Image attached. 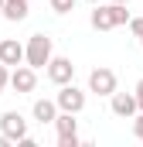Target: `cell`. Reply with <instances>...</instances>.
I'll use <instances>...</instances> for the list:
<instances>
[{
	"label": "cell",
	"instance_id": "8992f818",
	"mask_svg": "<svg viewBox=\"0 0 143 147\" xmlns=\"http://www.w3.org/2000/svg\"><path fill=\"white\" fill-rule=\"evenodd\" d=\"M0 134H7L14 144H21V140L27 137V120H24L17 110H7L3 116H0Z\"/></svg>",
	"mask_w": 143,
	"mask_h": 147
},
{
	"label": "cell",
	"instance_id": "5b68a950",
	"mask_svg": "<svg viewBox=\"0 0 143 147\" xmlns=\"http://www.w3.org/2000/svg\"><path fill=\"white\" fill-rule=\"evenodd\" d=\"M89 92H96V96H112V92H116V72L106 69V65L92 69V72H89Z\"/></svg>",
	"mask_w": 143,
	"mask_h": 147
},
{
	"label": "cell",
	"instance_id": "44dd1931",
	"mask_svg": "<svg viewBox=\"0 0 143 147\" xmlns=\"http://www.w3.org/2000/svg\"><path fill=\"white\" fill-rule=\"evenodd\" d=\"M140 45H143V38H140Z\"/></svg>",
	"mask_w": 143,
	"mask_h": 147
},
{
	"label": "cell",
	"instance_id": "9c48e42d",
	"mask_svg": "<svg viewBox=\"0 0 143 147\" xmlns=\"http://www.w3.org/2000/svg\"><path fill=\"white\" fill-rule=\"evenodd\" d=\"M109 106H112L116 116H123V120H133V116L140 113L136 92H112V96H109Z\"/></svg>",
	"mask_w": 143,
	"mask_h": 147
},
{
	"label": "cell",
	"instance_id": "7a4b0ae2",
	"mask_svg": "<svg viewBox=\"0 0 143 147\" xmlns=\"http://www.w3.org/2000/svg\"><path fill=\"white\" fill-rule=\"evenodd\" d=\"M24 48H27V58H24V62H27L31 69H48V62L55 58V45H51L48 34H31Z\"/></svg>",
	"mask_w": 143,
	"mask_h": 147
},
{
	"label": "cell",
	"instance_id": "e0dca14e",
	"mask_svg": "<svg viewBox=\"0 0 143 147\" xmlns=\"http://www.w3.org/2000/svg\"><path fill=\"white\" fill-rule=\"evenodd\" d=\"M133 92H136V103H140V110H143V79L136 82V89H133Z\"/></svg>",
	"mask_w": 143,
	"mask_h": 147
},
{
	"label": "cell",
	"instance_id": "ba28073f",
	"mask_svg": "<svg viewBox=\"0 0 143 147\" xmlns=\"http://www.w3.org/2000/svg\"><path fill=\"white\" fill-rule=\"evenodd\" d=\"M34 86H37V69H31L27 62L10 69V89L14 92H34Z\"/></svg>",
	"mask_w": 143,
	"mask_h": 147
},
{
	"label": "cell",
	"instance_id": "277c9868",
	"mask_svg": "<svg viewBox=\"0 0 143 147\" xmlns=\"http://www.w3.org/2000/svg\"><path fill=\"white\" fill-rule=\"evenodd\" d=\"M55 103H58V110H65V113H82V110H85V92H82L75 82H68V86H58Z\"/></svg>",
	"mask_w": 143,
	"mask_h": 147
},
{
	"label": "cell",
	"instance_id": "7c38bea8",
	"mask_svg": "<svg viewBox=\"0 0 143 147\" xmlns=\"http://www.w3.org/2000/svg\"><path fill=\"white\" fill-rule=\"evenodd\" d=\"M3 17H7L10 24H21V21L27 17V0H7V3H3Z\"/></svg>",
	"mask_w": 143,
	"mask_h": 147
},
{
	"label": "cell",
	"instance_id": "d6986e66",
	"mask_svg": "<svg viewBox=\"0 0 143 147\" xmlns=\"http://www.w3.org/2000/svg\"><path fill=\"white\" fill-rule=\"evenodd\" d=\"M89 3H92V7H96V3H102V0H89Z\"/></svg>",
	"mask_w": 143,
	"mask_h": 147
},
{
	"label": "cell",
	"instance_id": "5bb4252c",
	"mask_svg": "<svg viewBox=\"0 0 143 147\" xmlns=\"http://www.w3.org/2000/svg\"><path fill=\"white\" fill-rule=\"evenodd\" d=\"M10 86V65H3L0 62V96H3V89Z\"/></svg>",
	"mask_w": 143,
	"mask_h": 147
},
{
	"label": "cell",
	"instance_id": "6da1fadb",
	"mask_svg": "<svg viewBox=\"0 0 143 147\" xmlns=\"http://www.w3.org/2000/svg\"><path fill=\"white\" fill-rule=\"evenodd\" d=\"M89 21H92L96 31H112V28L130 24V10H126V3H96Z\"/></svg>",
	"mask_w": 143,
	"mask_h": 147
},
{
	"label": "cell",
	"instance_id": "52a82bcc",
	"mask_svg": "<svg viewBox=\"0 0 143 147\" xmlns=\"http://www.w3.org/2000/svg\"><path fill=\"white\" fill-rule=\"evenodd\" d=\"M48 79H51L55 86H68V82H75V65H72V58L55 55V58L48 62Z\"/></svg>",
	"mask_w": 143,
	"mask_h": 147
},
{
	"label": "cell",
	"instance_id": "3957f363",
	"mask_svg": "<svg viewBox=\"0 0 143 147\" xmlns=\"http://www.w3.org/2000/svg\"><path fill=\"white\" fill-rule=\"evenodd\" d=\"M78 113H58L55 120V130H58V147H78Z\"/></svg>",
	"mask_w": 143,
	"mask_h": 147
},
{
	"label": "cell",
	"instance_id": "30bf717a",
	"mask_svg": "<svg viewBox=\"0 0 143 147\" xmlns=\"http://www.w3.org/2000/svg\"><path fill=\"white\" fill-rule=\"evenodd\" d=\"M24 58H27V48H24L17 38H3V41H0V62H3V65L17 69V65H24Z\"/></svg>",
	"mask_w": 143,
	"mask_h": 147
},
{
	"label": "cell",
	"instance_id": "9a60e30c",
	"mask_svg": "<svg viewBox=\"0 0 143 147\" xmlns=\"http://www.w3.org/2000/svg\"><path fill=\"white\" fill-rule=\"evenodd\" d=\"M133 137H136V140H143V110L133 116Z\"/></svg>",
	"mask_w": 143,
	"mask_h": 147
},
{
	"label": "cell",
	"instance_id": "2e32d148",
	"mask_svg": "<svg viewBox=\"0 0 143 147\" xmlns=\"http://www.w3.org/2000/svg\"><path fill=\"white\" fill-rule=\"evenodd\" d=\"M130 31L136 38H143V17H130Z\"/></svg>",
	"mask_w": 143,
	"mask_h": 147
},
{
	"label": "cell",
	"instance_id": "8fae6325",
	"mask_svg": "<svg viewBox=\"0 0 143 147\" xmlns=\"http://www.w3.org/2000/svg\"><path fill=\"white\" fill-rule=\"evenodd\" d=\"M58 113H61V110H58L55 99H34V106H31V116H34L41 127H44V123H55Z\"/></svg>",
	"mask_w": 143,
	"mask_h": 147
},
{
	"label": "cell",
	"instance_id": "ac0fdd59",
	"mask_svg": "<svg viewBox=\"0 0 143 147\" xmlns=\"http://www.w3.org/2000/svg\"><path fill=\"white\" fill-rule=\"evenodd\" d=\"M109 3H130V0H109Z\"/></svg>",
	"mask_w": 143,
	"mask_h": 147
},
{
	"label": "cell",
	"instance_id": "4fadbf2b",
	"mask_svg": "<svg viewBox=\"0 0 143 147\" xmlns=\"http://www.w3.org/2000/svg\"><path fill=\"white\" fill-rule=\"evenodd\" d=\"M48 3H51L55 14H72L75 10V0H48Z\"/></svg>",
	"mask_w": 143,
	"mask_h": 147
},
{
	"label": "cell",
	"instance_id": "ffe728a7",
	"mask_svg": "<svg viewBox=\"0 0 143 147\" xmlns=\"http://www.w3.org/2000/svg\"><path fill=\"white\" fill-rule=\"evenodd\" d=\"M3 3H7V0H0V14H3Z\"/></svg>",
	"mask_w": 143,
	"mask_h": 147
}]
</instances>
